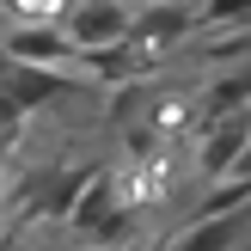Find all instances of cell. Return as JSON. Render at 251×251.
Wrapping results in <instances>:
<instances>
[{
	"instance_id": "6da1fadb",
	"label": "cell",
	"mask_w": 251,
	"mask_h": 251,
	"mask_svg": "<svg viewBox=\"0 0 251 251\" xmlns=\"http://www.w3.org/2000/svg\"><path fill=\"white\" fill-rule=\"evenodd\" d=\"M0 55L37 61V68H74L80 74V43L68 25H6L0 31Z\"/></svg>"
},
{
	"instance_id": "7a4b0ae2",
	"label": "cell",
	"mask_w": 251,
	"mask_h": 251,
	"mask_svg": "<svg viewBox=\"0 0 251 251\" xmlns=\"http://www.w3.org/2000/svg\"><path fill=\"white\" fill-rule=\"evenodd\" d=\"M135 19H141L135 0H74V12L61 25L74 31L80 49H104V43H123V37L135 31Z\"/></svg>"
},
{
	"instance_id": "3957f363",
	"label": "cell",
	"mask_w": 251,
	"mask_h": 251,
	"mask_svg": "<svg viewBox=\"0 0 251 251\" xmlns=\"http://www.w3.org/2000/svg\"><path fill=\"white\" fill-rule=\"evenodd\" d=\"M251 239V202L245 208H215V215H196L184 233H172L166 251H239Z\"/></svg>"
},
{
	"instance_id": "277c9868",
	"label": "cell",
	"mask_w": 251,
	"mask_h": 251,
	"mask_svg": "<svg viewBox=\"0 0 251 251\" xmlns=\"http://www.w3.org/2000/svg\"><path fill=\"white\" fill-rule=\"evenodd\" d=\"M6 25H61L74 12V0H0Z\"/></svg>"
},
{
	"instance_id": "5b68a950",
	"label": "cell",
	"mask_w": 251,
	"mask_h": 251,
	"mask_svg": "<svg viewBox=\"0 0 251 251\" xmlns=\"http://www.w3.org/2000/svg\"><path fill=\"white\" fill-rule=\"evenodd\" d=\"M202 31H251V0H202Z\"/></svg>"
},
{
	"instance_id": "8992f818",
	"label": "cell",
	"mask_w": 251,
	"mask_h": 251,
	"mask_svg": "<svg viewBox=\"0 0 251 251\" xmlns=\"http://www.w3.org/2000/svg\"><path fill=\"white\" fill-rule=\"evenodd\" d=\"M104 251H129V245H104Z\"/></svg>"
}]
</instances>
